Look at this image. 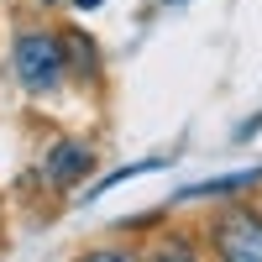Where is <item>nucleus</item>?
<instances>
[{
	"label": "nucleus",
	"instance_id": "6",
	"mask_svg": "<svg viewBox=\"0 0 262 262\" xmlns=\"http://www.w3.org/2000/svg\"><path fill=\"white\" fill-rule=\"evenodd\" d=\"M74 6H79V11H95V6H100V0H74Z\"/></svg>",
	"mask_w": 262,
	"mask_h": 262
},
{
	"label": "nucleus",
	"instance_id": "7",
	"mask_svg": "<svg viewBox=\"0 0 262 262\" xmlns=\"http://www.w3.org/2000/svg\"><path fill=\"white\" fill-rule=\"evenodd\" d=\"M42 6H53V0H42Z\"/></svg>",
	"mask_w": 262,
	"mask_h": 262
},
{
	"label": "nucleus",
	"instance_id": "1",
	"mask_svg": "<svg viewBox=\"0 0 262 262\" xmlns=\"http://www.w3.org/2000/svg\"><path fill=\"white\" fill-rule=\"evenodd\" d=\"M11 74H16V84L27 95H53L63 84V74H69V48H63V37L42 32V27L21 32L11 42Z\"/></svg>",
	"mask_w": 262,
	"mask_h": 262
},
{
	"label": "nucleus",
	"instance_id": "5",
	"mask_svg": "<svg viewBox=\"0 0 262 262\" xmlns=\"http://www.w3.org/2000/svg\"><path fill=\"white\" fill-rule=\"evenodd\" d=\"M63 48H69V63H79L84 74H95V69H100V63H95V48H90V37H74V32H69V37H63Z\"/></svg>",
	"mask_w": 262,
	"mask_h": 262
},
{
	"label": "nucleus",
	"instance_id": "4",
	"mask_svg": "<svg viewBox=\"0 0 262 262\" xmlns=\"http://www.w3.org/2000/svg\"><path fill=\"white\" fill-rule=\"evenodd\" d=\"M262 184V168H247V173H221L210 184H189L179 189V200H215V194H236V189H257Z\"/></svg>",
	"mask_w": 262,
	"mask_h": 262
},
{
	"label": "nucleus",
	"instance_id": "2",
	"mask_svg": "<svg viewBox=\"0 0 262 262\" xmlns=\"http://www.w3.org/2000/svg\"><path fill=\"white\" fill-rule=\"evenodd\" d=\"M210 242H215V252L231 257V262H262V215L226 210L221 221L210 226Z\"/></svg>",
	"mask_w": 262,
	"mask_h": 262
},
{
	"label": "nucleus",
	"instance_id": "3",
	"mask_svg": "<svg viewBox=\"0 0 262 262\" xmlns=\"http://www.w3.org/2000/svg\"><path fill=\"white\" fill-rule=\"evenodd\" d=\"M90 163H95V152L84 147V142H58L53 152H48V184H74V179H84V173H90Z\"/></svg>",
	"mask_w": 262,
	"mask_h": 262
}]
</instances>
